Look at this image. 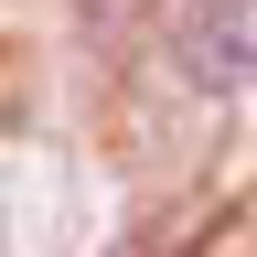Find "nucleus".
Returning <instances> with one entry per match:
<instances>
[{
    "instance_id": "obj_2",
    "label": "nucleus",
    "mask_w": 257,
    "mask_h": 257,
    "mask_svg": "<svg viewBox=\"0 0 257 257\" xmlns=\"http://www.w3.org/2000/svg\"><path fill=\"white\" fill-rule=\"evenodd\" d=\"M193 236H204V225L172 214V225H150V246H140V257H193Z\"/></svg>"
},
{
    "instance_id": "obj_1",
    "label": "nucleus",
    "mask_w": 257,
    "mask_h": 257,
    "mask_svg": "<svg viewBox=\"0 0 257 257\" xmlns=\"http://www.w3.org/2000/svg\"><path fill=\"white\" fill-rule=\"evenodd\" d=\"M246 11H193L182 22V64H193V86H236L246 75Z\"/></svg>"
}]
</instances>
